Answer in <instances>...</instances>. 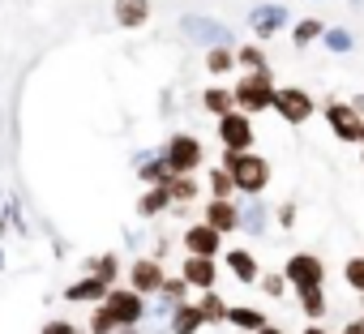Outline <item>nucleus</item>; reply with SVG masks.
<instances>
[{"label":"nucleus","instance_id":"1","mask_svg":"<svg viewBox=\"0 0 364 334\" xmlns=\"http://www.w3.org/2000/svg\"><path fill=\"white\" fill-rule=\"evenodd\" d=\"M223 167L236 181V193H245V198H262L270 185V158L257 154L253 146L249 150H223Z\"/></svg>","mask_w":364,"mask_h":334},{"label":"nucleus","instance_id":"2","mask_svg":"<svg viewBox=\"0 0 364 334\" xmlns=\"http://www.w3.org/2000/svg\"><path fill=\"white\" fill-rule=\"evenodd\" d=\"M236 95V107L257 116V112H270V99H274V73L270 69H245V77L232 86Z\"/></svg>","mask_w":364,"mask_h":334},{"label":"nucleus","instance_id":"3","mask_svg":"<svg viewBox=\"0 0 364 334\" xmlns=\"http://www.w3.org/2000/svg\"><path fill=\"white\" fill-rule=\"evenodd\" d=\"M163 163H167V172H176V176H193V172H202L206 150H202V141L193 133H176L163 146Z\"/></svg>","mask_w":364,"mask_h":334},{"label":"nucleus","instance_id":"4","mask_svg":"<svg viewBox=\"0 0 364 334\" xmlns=\"http://www.w3.org/2000/svg\"><path fill=\"white\" fill-rule=\"evenodd\" d=\"M270 112H279V120H283V124H304V120L317 112V99H313L304 86H274Z\"/></svg>","mask_w":364,"mask_h":334},{"label":"nucleus","instance_id":"5","mask_svg":"<svg viewBox=\"0 0 364 334\" xmlns=\"http://www.w3.org/2000/svg\"><path fill=\"white\" fill-rule=\"evenodd\" d=\"M103 304L120 325H141V317H146V296L133 291V287H107Z\"/></svg>","mask_w":364,"mask_h":334},{"label":"nucleus","instance_id":"6","mask_svg":"<svg viewBox=\"0 0 364 334\" xmlns=\"http://www.w3.org/2000/svg\"><path fill=\"white\" fill-rule=\"evenodd\" d=\"M219 141H223V150H249L253 146V116L240 107L223 112L219 116Z\"/></svg>","mask_w":364,"mask_h":334},{"label":"nucleus","instance_id":"7","mask_svg":"<svg viewBox=\"0 0 364 334\" xmlns=\"http://www.w3.org/2000/svg\"><path fill=\"white\" fill-rule=\"evenodd\" d=\"M283 279L287 287H313V283H326V262L317 253H291L283 262Z\"/></svg>","mask_w":364,"mask_h":334},{"label":"nucleus","instance_id":"8","mask_svg":"<svg viewBox=\"0 0 364 334\" xmlns=\"http://www.w3.org/2000/svg\"><path fill=\"white\" fill-rule=\"evenodd\" d=\"M326 124H330V133L338 137V141H347V146H355L360 141V124H364V116L351 107V103H326Z\"/></svg>","mask_w":364,"mask_h":334},{"label":"nucleus","instance_id":"9","mask_svg":"<svg viewBox=\"0 0 364 334\" xmlns=\"http://www.w3.org/2000/svg\"><path fill=\"white\" fill-rule=\"evenodd\" d=\"M287 22H291V9L279 5V0H270V5H257V9L249 14V31H253L257 39H274L279 31H287Z\"/></svg>","mask_w":364,"mask_h":334},{"label":"nucleus","instance_id":"10","mask_svg":"<svg viewBox=\"0 0 364 334\" xmlns=\"http://www.w3.org/2000/svg\"><path fill=\"white\" fill-rule=\"evenodd\" d=\"M180 244H185V253H198V257H219L223 232H215V227L202 219V223H189L185 232H180Z\"/></svg>","mask_w":364,"mask_h":334},{"label":"nucleus","instance_id":"11","mask_svg":"<svg viewBox=\"0 0 364 334\" xmlns=\"http://www.w3.org/2000/svg\"><path fill=\"white\" fill-rule=\"evenodd\" d=\"M180 279H185L193 291H206L219 283V266L215 257H198V253H185V262H180Z\"/></svg>","mask_w":364,"mask_h":334},{"label":"nucleus","instance_id":"12","mask_svg":"<svg viewBox=\"0 0 364 334\" xmlns=\"http://www.w3.org/2000/svg\"><path fill=\"white\" fill-rule=\"evenodd\" d=\"M180 31H185V39H193V43H202V48H215V43H228V39H232L215 18H198V14L180 18Z\"/></svg>","mask_w":364,"mask_h":334},{"label":"nucleus","instance_id":"13","mask_svg":"<svg viewBox=\"0 0 364 334\" xmlns=\"http://www.w3.org/2000/svg\"><path fill=\"white\" fill-rule=\"evenodd\" d=\"M202 219L215 227V232H240V206L232 202V198H210L206 206H202Z\"/></svg>","mask_w":364,"mask_h":334},{"label":"nucleus","instance_id":"14","mask_svg":"<svg viewBox=\"0 0 364 334\" xmlns=\"http://www.w3.org/2000/svg\"><path fill=\"white\" fill-rule=\"evenodd\" d=\"M159 283H163V262L159 257H137L129 266V287L141 291V296H159Z\"/></svg>","mask_w":364,"mask_h":334},{"label":"nucleus","instance_id":"15","mask_svg":"<svg viewBox=\"0 0 364 334\" xmlns=\"http://www.w3.org/2000/svg\"><path fill=\"white\" fill-rule=\"evenodd\" d=\"M167 330H171V334H198V330H206V321H202V313H198L193 300H180V304H171Z\"/></svg>","mask_w":364,"mask_h":334},{"label":"nucleus","instance_id":"16","mask_svg":"<svg viewBox=\"0 0 364 334\" xmlns=\"http://www.w3.org/2000/svg\"><path fill=\"white\" fill-rule=\"evenodd\" d=\"M112 18H116V26H124V31H137V26L150 22V0H116V5H112Z\"/></svg>","mask_w":364,"mask_h":334},{"label":"nucleus","instance_id":"17","mask_svg":"<svg viewBox=\"0 0 364 334\" xmlns=\"http://www.w3.org/2000/svg\"><path fill=\"white\" fill-rule=\"evenodd\" d=\"M232 330H240V334H257L270 317L262 313V308H253V304H228V317H223Z\"/></svg>","mask_w":364,"mask_h":334},{"label":"nucleus","instance_id":"18","mask_svg":"<svg viewBox=\"0 0 364 334\" xmlns=\"http://www.w3.org/2000/svg\"><path fill=\"white\" fill-rule=\"evenodd\" d=\"M103 296H107V283L95 279V274H86V279H77V283L65 287V300H69V304H99Z\"/></svg>","mask_w":364,"mask_h":334},{"label":"nucleus","instance_id":"19","mask_svg":"<svg viewBox=\"0 0 364 334\" xmlns=\"http://www.w3.org/2000/svg\"><path fill=\"white\" fill-rule=\"evenodd\" d=\"M228 270H232V279H240V283H257V274H262V266H257V257L249 253V249H228Z\"/></svg>","mask_w":364,"mask_h":334},{"label":"nucleus","instance_id":"20","mask_svg":"<svg viewBox=\"0 0 364 334\" xmlns=\"http://www.w3.org/2000/svg\"><path fill=\"white\" fill-rule=\"evenodd\" d=\"M163 185H167V193H171V206H176V202H180V206H189V202L202 198V185H198L193 176H176V172H171Z\"/></svg>","mask_w":364,"mask_h":334},{"label":"nucleus","instance_id":"21","mask_svg":"<svg viewBox=\"0 0 364 334\" xmlns=\"http://www.w3.org/2000/svg\"><path fill=\"white\" fill-rule=\"evenodd\" d=\"M193 304H198V313H202V321H206V325H219V321L228 317V300H223L215 287H206Z\"/></svg>","mask_w":364,"mask_h":334},{"label":"nucleus","instance_id":"22","mask_svg":"<svg viewBox=\"0 0 364 334\" xmlns=\"http://www.w3.org/2000/svg\"><path fill=\"white\" fill-rule=\"evenodd\" d=\"M167 206H171L167 185H150V189L141 193V202H137V215H141V219H154V215H163Z\"/></svg>","mask_w":364,"mask_h":334},{"label":"nucleus","instance_id":"23","mask_svg":"<svg viewBox=\"0 0 364 334\" xmlns=\"http://www.w3.org/2000/svg\"><path fill=\"white\" fill-rule=\"evenodd\" d=\"M296 291H300V308H304V317H309V321H321V317L330 313L321 283H313V287H296Z\"/></svg>","mask_w":364,"mask_h":334},{"label":"nucleus","instance_id":"24","mask_svg":"<svg viewBox=\"0 0 364 334\" xmlns=\"http://www.w3.org/2000/svg\"><path fill=\"white\" fill-rule=\"evenodd\" d=\"M202 107H206L210 116H223V112H232V107H236V95H232V86H210V90L202 95Z\"/></svg>","mask_w":364,"mask_h":334},{"label":"nucleus","instance_id":"25","mask_svg":"<svg viewBox=\"0 0 364 334\" xmlns=\"http://www.w3.org/2000/svg\"><path fill=\"white\" fill-rule=\"evenodd\" d=\"M137 172H141V181H146V185H163V181L171 176V172H167V163H163V154H141Z\"/></svg>","mask_w":364,"mask_h":334},{"label":"nucleus","instance_id":"26","mask_svg":"<svg viewBox=\"0 0 364 334\" xmlns=\"http://www.w3.org/2000/svg\"><path fill=\"white\" fill-rule=\"evenodd\" d=\"M206 69H210V73H232V69H236V52H232L228 43L206 48Z\"/></svg>","mask_w":364,"mask_h":334},{"label":"nucleus","instance_id":"27","mask_svg":"<svg viewBox=\"0 0 364 334\" xmlns=\"http://www.w3.org/2000/svg\"><path fill=\"white\" fill-rule=\"evenodd\" d=\"M240 227L249 236H262L266 232V206H262V198H249V210H240Z\"/></svg>","mask_w":364,"mask_h":334},{"label":"nucleus","instance_id":"28","mask_svg":"<svg viewBox=\"0 0 364 334\" xmlns=\"http://www.w3.org/2000/svg\"><path fill=\"white\" fill-rule=\"evenodd\" d=\"M206 193L210 198H236V181L228 176V167H210V181H206Z\"/></svg>","mask_w":364,"mask_h":334},{"label":"nucleus","instance_id":"29","mask_svg":"<svg viewBox=\"0 0 364 334\" xmlns=\"http://www.w3.org/2000/svg\"><path fill=\"white\" fill-rule=\"evenodd\" d=\"M189 291H193V287H189L185 279H180V274H176V279H171V274H163V283H159L163 304H180V300H189Z\"/></svg>","mask_w":364,"mask_h":334},{"label":"nucleus","instance_id":"30","mask_svg":"<svg viewBox=\"0 0 364 334\" xmlns=\"http://www.w3.org/2000/svg\"><path fill=\"white\" fill-rule=\"evenodd\" d=\"M236 69H270V60L257 43H245V48H236Z\"/></svg>","mask_w":364,"mask_h":334},{"label":"nucleus","instance_id":"31","mask_svg":"<svg viewBox=\"0 0 364 334\" xmlns=\"http://www.w3.org/2000/svg\"><path fill=\"white\" fill-rule=\"evenodd\" d=\"M86 274H95V279H103V283L112 287V283H116V274H120V266H116V257H112V253H107V257H90V262H86Z\"/></svg>","mask_w":364,"mask_h":334},{"label":"nucleus","instance_id":"32","mask_svg":"<svg viewBox=\"0 0 364 334\" xmlns=\"http://www.w3.org/2000/svg\"><path fill=\"white\" fill-rule=\"evenodd\" d=\"M257 287H262V296H266V300H283V296H287V279H283L279 270L257 274Z\"/></svg>","mask_w":364,"mask_h":334},{"label":"nucleus","instance_id":"33","mask_svg":"<svg viewBox=\"0 0 364 334\" xmlns=\"http://www.w3.org/2000/svg\"><path fill=\"white\" fill-rule=\"evenodd\" d=\"M116 330H120V321H116V317L107 313V304L99 300L95 313H90V334H116Z\"/></svg>","mask_w":364,"mask_h":334},{"label":"nucleus","instance_id":"34","mask_svg":"<svg viewBox=\"0 0 364 334\" xmlns=\"http://www.w3.org/2000/svg\"><path fill=\"white\" fill-rule=\"evenodd\" d=\"M321 31H326V26H321L317 18H304V22L291 31V43H296V48H309L313 39H321Z\"/></svg>","mask_w":364,"mask_h":334},{"label":"nucleus","instance_id":"35","mask_svg":"<svg viewBox=\"0 0 364 334\" xmlns=\"http://www.w3.org/2000/svg\"><path fill=\"white\" fill-rule=\"evenodd\" d=\"M343 283H347L351 291H360V296H364V257H351V262L343 266Z\"/></svg>","mask_w":364,"mask_h":334},{"label":"nucleus","instance_id":"36","mask_svg":"<svg viewBox=\"0 0 364 334\" xmlns=\"http://www.w3.org/2000/svg\"><path fill=\"white\" fill-rule=\"evenodd\" d=\"M321 39H326V48H330V52H351V43H355L347 31H321Z\"/></svg>","mask_w":364,"mask_h":334},{"label":"nucleus","instance_id":"37","mask_svg":"<svg viewBox=\"0 0 364 334\" xmlns=\"http://www.w3.org/2000/svg\"><path fill=\"white\" fill-rule=\"evenodd\" d=\"M39 334H77V330H73L69 321H52V325H43Z\"/></svg>","mask_w":364,"mask_h":334},{"label":"nucleus","instance_id":"38","mask_svg":"<svg viewBox=\"0 0 364 334\" xmlns=\"http://www.w3.org/2000/svg\"><path fill=\"white\" fill-rule=\"evenodd\" d=\"M279 219H283V227H287V223H291V219H296V206H291V202H287V206H283V210H279Z\"/></svg>","mask_w":364,"mask_h":334},{"label":"nucleus","instance_id":"39","mask_svg":"<svg viewBox=\"0 0 364 334\" xmlns=\"http://www.w3.org/2000/svg\"><path fill=\"white\" fill-rule=\"evenodd\" d=\"M343 334H364V317H360V321H347V325H343Z\"/></svg>","mask_w":364,"mask_h":334},{"label":"nucleus","instance_id":"40","mask_svg":"<svg viewBox=\"0 0 364 334\" xmlns=\"http://www.w3.org/2000/svg\"><path fill=\"white\" fill-rule=\"evenodd\" d=\"M257 334H287V330H279V325H270V321H266V325H262Z\"/></svg>","mask_w":364,"mask_h":334},{"label":"nucleus","instance_id":"41","mask_svg":"<svg viewBox=\"0 0 364 334\" xmlns=\"http://www.w3.org/2000/svg\"><path fill=\"white\" fill-rule=\"evenodd\" d=\"M304 334H330V330H321L317 321H309V330H304Z\"/></svg>","mask_w":364,"mask_h":334},{"label":"nucleus","instance_id":"42","mask_svg":"<svg viewBox=\"0 0 364 334\" xmlns=\"http://www.w3.org/2000/svg\"><path fill=\"white\" fill-rule=\"evenodd\" d=\"M351 107H355V112L364 116V95H360V99H351Z\"/></svg>","mask_w":364,"mask_h":334},{"label":"nucleus","instance_id":"43","mask_svg":"<svg viewBox=\"0 0 364 334\" xmlns=\"http://www.w3.org/2000/svg\"><path fill=\"white\" fill-rule=\"evenodd\" d=\"M360 146H364V124H360Z\"/></svg>","mask_w":364,"mask_h":334},{"label":"nucleus","instance_id":"44","mask_svg":"<svg viewBox=\"0 0 364 334\" xmlns=\"http://www.w3.org/2000/svg\"><path fill=\"white\" fill-rule=\"evenodd\" d=\"M360 300H364V296H360Z\"/></svg>","mask_w":364,"mask_h":334}]
</instances>
